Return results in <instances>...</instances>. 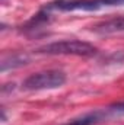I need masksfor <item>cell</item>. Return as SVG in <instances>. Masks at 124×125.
Instances as JSON below:
<instances>
[{"mask_svg": "<svg viewBox=\"0 0 124 125\" xmlns=\"http://www.w3.org/2000/svg\"><path fill=\"white\" fill-rule=\"evenodd\" d=\"M44 54L51 55H82V57H91L96 54V48L85 41H59L48 45H44L38 50Z\"/></svg>", "mask_w": 124, "mask_h": 125, "instance_id": "obj_1", "label": "cell"}, {"mask_svg": "<svg viewBox=\"0 0 124 125\" xmlns=\"http://www.w3.org/2000/svg\"><path fill=\"white\" fill-rule=\"evenodd\" d=\"M66 83V74L59 70H47L31 74L24 83L25 90H51L62 87Z\"/></svg>", "mask_w": 124, "mask_h": 125, "instance_id": "obj_2", "label": "cell"}, {"mask_svg": "<svg viewBox=\"0 0 124 125\" xmlns=\"http://www.w3.org/2000/svg\"><path fill=\"white\" fill-rule=\"evenodd\" d=\"M104 4L99 0H56L47 6V10H60V12H95L101 9Z\"/></svg>", "mask_w": 124, "mask_h": 125, "instance_id": "obj_3", "label": "cell"}, {"mask_svg": "<svg viewBox=\"0 0 124 125\" xmlns=\"http://www.w3.org/2000/svg\"><path fill=\"white\" fill-rule=\"evenodd\" d=\"M105 116H107V114L104 111H95V112L86 114L83 116L74 118V119L69 121L67 124H64V125H95L98 122H101Z\"/></svg>", "mask_w": 124, "mask_h": 125, "instance_id": "obj_4", "label": "cell"}, {"mask_svg": "<svg viewBox=\"0 0 124 125\" xmlns=\"http://www.w3.org/2000/svg\"><path fill=\"white\" fill-rule=\"evenodd\" d=\"M95 31L101 32V33H111V32L124 31V16L112 19V21H108V22H104V23L95 26Z\"/></svg>", "mask_w": 124, "mask_h": 125, "instance_id": "obj_5", "label": "cell"}, {"mask_svg": "<svg viewBox=\"0 0 124 125\" xmlns=\"http://www.w3.org/2000/svg\"><path fill=\"white\" fill-rule=\"evenodd\" d=\"M28 61V57L26 55H12L9 58H4L1 62V71H6L9 67L15 68V67H21L24 64H26Z\"/></svg>", "mask_w": 124, "mask_h": 125, "instance_id": "obj_6", "label": "cell"}, {"mask_svg": "<svg viewBox=\"0 0 124 125\" xmlns=\"http://www.w3.org/2000/svg\"><path fill=\"white\" fill-rule=\"evenodd\" d=\"M108 112H110V114H112V115H124V102L117 103V105H114V106H111V108L108 109Z\"/></svg>", "mask_w": 124, "mask_h": 125, "instance_id": "obj_7", "label": "cell"}, {"mask_svg": "<svg viewBox=\"0 0 124 125\" xmlns=\"http://www.w3.org/2000/svg\"><path fill=\"white\" fill-rule=\"evenodd\" d=\"M104 6H123L124 0H99Z\"/></svg>", "mask_w": 124, "mask_h": 125, "instance_id": "obj_8", "label": "cell"}]
</instances>
